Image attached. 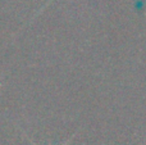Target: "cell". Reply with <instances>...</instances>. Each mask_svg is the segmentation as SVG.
I'll list each match as a JSON object with an SVG mask.
<instances>
[{
    "instance_id": "1",
    "label": "cell",
    "mask_w": 146,
    "mask_h": 145,
    "mask_svg": "<svg viewBox=\"0 0 146 145\" xmlns=\"http://www.w3.org/2000/svg\"><path fill=\"white\" fill-rule=\"evenodd\" d=\"M69 141H71V139H69V140H68V141H66V143H64L63 145H67V144H68V143H69ZM33 145H37V144H33Z\"/></svg>"
}]
</instances>
